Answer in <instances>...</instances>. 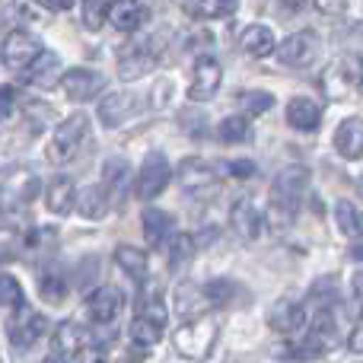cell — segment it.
<instances>
[{
	"label": "cell",
	"mask_w": 363,
	"mask_h": 363,
	"mask_svg": "<svg viewBox=\"0 0 363 363\" xmlns=\"http://www.w3.org/2000/svg\"><path fill=\"white\" fill-rule=\"evenodd\" d=\"M0 230H4V217H0Z\"/></svg>",
	"instance_id": "cell-54"
},
{
	"label": "cell",
	"mask_w": 363,
	"mask_h": 363,
	"mask_svg": "<svg viewBox=\"0 0 363 363\" xmlns=\"http://www.w3.org/2000/svg\"><path fill=\"white\" fill-rule=\"evenodd\" d=\"M38 290H42V296L48 303H61L64 294H67V281H64L61 274H55V271H45V274L38 277Z\"/></svg>",
	"instance_id": "cell-35"
},
{
	"label": "cell",
	"mask_w": 363,
	"mask_h": 363,
	"mask_svg": "<svg viewBox=\"0 0 363 363\" xmlns=\"http://www.w3.org/2000/svg\"><path fill=\"white\" fill-rule=\"evenodd\" d=\"M106 77L99 70H86V67H74L67 74H61V89L70 102H89L93 96L102 93Z\"/></svg>",
	"instance_id": "cell-9"
},
{
	"label": "cell",
	"mask_w": 363,
	"mask_h": 363,
	"mask_svg": "<svg viewBox=\"0 0 363 363\" xmlns=\"http://www.w3.org/2000/svg\"><path fill=\"white\" fill-rule=\"evenodd\" d=\"M217 134L223 144H245V140H252V121L245 115H230L220 121Z\"/></svg>",
	"instance_id": "cell-32"
},
{
	"label": "cell",
	"mask_w": 363,
	"mask_h": 363,
	"mask_svg": "<svg viewBox=\"0 0 363 363\" xmlns=\"http://www.w3.org/2000/svg\"><path fill=\"white\" fill-rule=\"evenodd\" d=\"M239 106H242L245 118H252V115H264L271 106H274V96L262 93V89H249V93L239 96Z\"/></svg>",
	"instance_id": "cell-34"
},
{
	"label": "cell",
	"mask_w": 363,
	"mask_h": 363,
	"mask_svg": "<svg viewBox=\"0 0 363 363\" xmlns=\"http://www.w3.org/2000/svg\"><path fill=\"white\" fill-rule=\"evenodd\" d=\"M4 262H10V249H6V245H0V264Z\"/></svg>",
	"instance_id": "cell-50"
},
{
	"label": "cell",
	"mask_w": 363,
	"mask_h": 363,
	"mask_svg": "<svg viewBox=\"0 0 363 363\" xmlns=\"http://www.w3.org/2000/svg\"><path fill=\"white\" fill-rule=\"evenodd\" d=\"M140 226H144V236L150 245H166V239L172 233V217L163 211H144Z\"/></svg>",
	"instance_id": "cell-31"
},
{
	"label": "cell",
	"mask_w": 363,
	"mask_h": 363,
	"mask_svg": "<svg viewBox=\"0 0 363 363\" xmlns=\"http://www.w3.org/2000/svg\"><path fill=\"white\" fill-rule=\"evenodd\" d=\"M42 51V45H38L35 35H29V32L16 29L10 32V35L4 38V45H0V55H4V64L13 70H23L26 64L35 61V55Z\"/></svg>",
	"instance_id": "cell-11"
},
{
	"label": "cell",
	"mask_w": 363,
	"mask_h": 363,
	"mask_svg": "<svg viewBox=\"0 0 363 363\" xmlns=\"http://www.w3.org/2000/svg\"><path fill=\"white\" fill-rule=\"evenodd\" d=\"M172 179V169H169V160L163 153H150L140 166V176H138V198L140 201H153Z\"/></svg>",
	"instance_id": "cell-8"
},
{
	"label": "cell",
	"mask_w": 363,
	"mask_h": 363,
	"mask_svg": "<svg viewBox=\"0 0 363 363\" xmlns=\"http://www.w3.org/2000/svg\"><path fill=\"white\" fill-rule=\"evenodd\" d=\"M194 252V242H191V236H185V233H179V236H172V242H169V258L172 262H182L185 255H191Z\"/></svg>",
	"instance_id": "cell-42"
},
{
	"label": "cell",
	"mask_w": 363,
	"mask_h": 363,
	"mask_svg": "<svg viewBox=\"0 0 363 363\" xmlns=\"http://www.w3.org/2000/svg\"><path fill=\"white\" fill-rule=\"evenodd\" d=\"M230 226H233V233H236L239 239H245V242L258 239V233H262V213H258L255 201L239 198L236 204H233V211H230Z\"/></svg>",
	"instance_id": "cell-15"
},
{
	"label": "cell",
	"mask_w": 363,
	"mask_h": 363,
	"mask_svg": "<svg viewBox=\"0 0 363 363\" xmlns=\"http://www.w3.org/2000/svg\"><path fill=\"white\" fill-rule=\"evenodd\" d=\"M160 338H163V322L147 319V315H138V319H134L131 341L138 347H153V345H160Z\"/></svg>",
	"instance_id": "cell-33"
},
{
	"label": "cell",
	"mask_w": 363,
	"mask_h": 363,
	"mask_svg": "<svg viewBox=\"0 0 363 363\" xmlns=\"http://www.w3.org/2000/svg\"><path fill=\"white\" fill-rule=\"evenodd\" d=\"M166 99H172V80H160V83H157V93H153V106L163 108Z\"/></svg>",
	"instance_id": "cell-45"
},
{
	"label": "cell",
	"mask_w": 363,
	"mask_h": 363,
	"mask_svg": "<svg viewBox=\"0 0 363 363\" xmlns=\"http://www.w3.org/2000/svg\"><path fill=\"white\" fill-rule=\"evenodd\" d=\"M108 4L112 0H83V26L86 29H102L106 23V13H108Z\"/></svg>",
	"instance_id": "cell-36"
},
{
	"label": "cell",
	"mask_w": 363,
	"mask_h": 363,
	"mask_svg": "<svg viewBox=\"0 0 363 363\" xmlns=\"http://www.w3.org/2000/svg\"><path fill=\"white\" fill-rule=\"evenodd\" d=\"M363 86V64L357 55H345L335 64H328L322 74V89L332 102H341L347 96H354Z\"/></svg>",
	"instance_id": "cell-3"
},
{
	"label": "cell",
	"mask_w": 363,
	"mask_h": 363,
	"mask_svg": "<svg viewBox=\"0 0 363 363\" xmlns=\"http://www.w3.org/2000/svg\"><path fill=\"white\" fill-rule=\"evenodd\" d=\"M86 134H89L86 115H67V118L55 128V134H51V140H48V150H45L48 153V163H55V166L70 163V160L80 153Z\"/></svg>",
	"instance_id": "cell-2"
},
{
	"label": "cell",
	"mask_w": 363,
	"mask_h": 363,
	"mask_svg": "<svg viewBox=\"0 0 363 363\" xmlns=\"http://www.w3.org/2000/svg\"><path fill=\"white\" fill-rule=\"evenodd\" d=\"M347 347H351L354 354H363V313H360V319L354 322L351 335H347Z\"/></svg>",
	"instance_id": "cell-43"
},
{
	"label": "cell",
	"mask_w": 363,
	"mask_h": 363,
	"mask_svg": "<svg viewBox=\"0 0 363 363\" xmlns=\"http://www.w3.org/2000/svg\"><path fill=\"white\" fill-rule=\"evenodd\" d=\"M211 309V300L204 296V287H194V284H179L176 290V313L182 319H194V315H204Z\"/></svg>",
	"instance_id": "cell-25"
},
{
	"label": "cell",
	"mask_w": 363,
	"mask_h": 363,
	"mask_svg": "<svg viewBox=\"0 0 363 363\" xmlns=\"http://www.w3.org/2000/svg\"><path fill=\"white\" fill-rule=\"evenodd\" d=\"M45 328H48V319L42 313H35L32 306H26V303L13 309V319L6 322V335L16 347H32L45 335Z\"/></svg>",
	"instance_id": "cell-6"
},
{
	"label": "cell",
	"mask_w": 363,
	"mask_h": 363,
	"mask_svg": "<svg viewBox=\"0 0 363 363\" xmlns=\"http://www.w3.org/2000/svg\"><path fill=\"white\" fill-rule=\"evenodd\" d=\"M144 16H147V10L140 6V0H112V4H108V13H106V19L118 32H134L140 23H144Z\"/></svg>",
	"instance_id": "cell-22"
},
{
	"label": "cell",
	"mask_w": 363,
	"mask_h": 363,
	"mask_svg": "<svg viewBox=\"0 0 363 363\" xmlns=\"http://www.w3.org/2000/svg\"><path fill=\"white\" fill-rule=\"evenodd\" d=\"M121 306H125V296L118 287H99L86 296V313L96 325H112L118 319Z\"/></svg>",
	"instance_id": "cell-13"
},
{
	"label": "cell",
	"mask_w": 363,
	"mask_h": 363,
	"mask_svg": "<svg viewBox=\"0 0 363 363\" xmlns=\"http://www.w3.org/2000/svg\"><path fill=\"white\" fill-rule=\"evenodd\" d=\"M42 363H67V360H64V357H57V354H51V357H45Z\"/></svg>",
	"instance_id": "cell-51"
},
{
	"label": "cell",
	"mask_w": 363,
	"mask_h": 363,
	"mask_svg": "<svg viewBox=\"0 0 363 363\" xmlns=\"http://www.w3.org/2000/svg\"><path fill=\"white\" fill-rule=\"evenodd\" d=\"M230 172L236 179H252V176H255V163H252V160H233Z\"/></svg>",
	"instance_id": "cell-44"
},
{
	"label": "cell",
	"mask_w": 363,
	"mask_h": 363,
	"mask_svg": "<svg viewBox=\"0 0 363 363\" xmlns=\"http://www.w3.org/2000/svg\"><path fill=\"white\" fill-rule=\"evenodd\" d=\"M220 338V319L213 315H194V319L182 322L172 335V345L185 360H207Z\"/></svg>",
	"instance_id": "cell-1"
},
{
	"label": "cell",
	"mask_w": 363,
	"mask_h": 363,
	"mask_svg": "<svg viewBox=\"0 0 363 363\" xmlns=\"http://www.w3.org/2000/svg\"><path fill=\"white\" fill-rule=\"evenodd\" d=\"M315 10L319 13H328V16H335V13H341L347 6V0H313Z\"/></svg>",
	"instance_id": "cell-46"
},
{
	"label": "cell",
	"mask_w": 363,
	"mask_h": 363,
	"mask_svg": "<svg viewBox=\"0 0 363 363\" xmlns=\"http://www.w3.org/2000/svg\"><path fill=\"white\" fill-rule=\"evenodd\" d=\"M351 255H354V258H357V262H363V245H357V249H354V252H351Z\"/></svg>",
	"instance_id": "cell-52"
},
{
	"label": "cell",
	"mask_w": 363,
	"mask_h": 363,
	"mask_svg": "<svg viewBox=\"0 0 363 363\" xmlns=\"http://www.w3.org/2000/svg\"><path fill=\"white\" fill-rule=\"evenodd\" d=\"M182 10L191 19H230L239 10V0H182Z\"/></svg>",
	"instance_id": "cell-24"
},
{
	"label": "cell",
	"mask_w": 363,
	"mask_h": 363,
	"mask_svg": "<svg viewBox=\"0 0 363 363\" xmlns=\"http://www.w3.org/2000/svg\"><path fill=\"white\" fill-rule=\"evenodd\" d=\"M290 213H294V204H287V201H271L268 204V213H264V220H268V226L274 233H281V230H287L290 226Z\"/></svg>",
	"instance_id": "cell-37"
},
{
	"label": "cell",
	"mask_w": 363,
	"mask_h": 363,
	"mask_svg": "<svg viewBox=\"0 0 363 363\" xmlns=\"http://www.w3.org/2000/svg\"><path fill=\"white\" fill-rule=\"evenodd\" d=\"M153 64H157V51L153 48H144V45H140V48H128L125 55L118 57V77L128 83L140 80L144 74L153 70Z\"/></svg>",
	"instance_id": "cell-19"
},
{
	"label": "cell",
	"mask_w": 363,
	"mask_h": 363,
	"mask_svg": "<svg viewBox=\"0 0 363 363\" xmlns=\"http://www.w3.org/2000/svg\"><path fill=\"white\" fill-rule=\"evenodd\" d=\"M77 0H45V6H51V10H70Z\"/></svg>",
	"instance_id": "cell-48"
},
{
	"label": "cell",
	"mask_w": 363,
	"mask_h": 363,
	"mask_svg": "<svg viewBox=\"0 0 363 363\" xmlns=\"http://www.w3.org/2000/svg\"><path fill=\"white\" fill-rule=\"evenodd\" d=\"M268 322L274 332L294 335L306 325V309H303V303H296V300H277L274 309H271V315H268Z\"/></svg>",
	"instance_id": "cell-17"
},
{
	"label": "cell",
	"mask_w": 363,
	"mask_h": 363,
	"mask_svg": "<svg viewBox=\"0 0 363 363\" xmlns=\"http://www.w3.org/2000/svg\"><path fill=\"white\" fill-rule=\"evenodd\" d=\"M274 48H277V57H281V64H287V67H296V70L313 67V64L319 61V55H322V42H319V35H315L313 29L294 32V35H287L281 45H274Z\"/></svg>",
	"instance_id": "cell-4"
},
{
	"label": "cell",
	"mask_w": 363,
	"mask_h": 363,
	"mask_svg": "<svg viewBox=\"0 0 363 363\" xmlns=\"http://www.w3.org/2000/svg\"><path fill=\"white\" fill-rule=\"evenodd\" d=\"M357 191H360V194H363V176H360V179H357Z\"/></svg>",
	"instance_id": "cell-53"
},
{
	"label": "cell",
	"mask_w": 363,
	"mask_h": 363,
	"mask_svg": "<svg viewBox=\"0 0 363 363\" xmlns=\"http://www.w3.org/2000/svg\"><path fill=\"white\" fill-rule=\"evenodd\" d=\"M74 207L80 211V217L86 220H102L108 211V191L102 185H86L83 191H77Z\"/></svg>",
	"instance_id": "cell-27"
},
{
	"label": "cell",
	"mask_w": 363,
	"mask_h": 363,
	"mask_svg": "<svg viewBox=\"0 0 363 363\" xmlns=\"http://www.w3.org/2000/svg\"><path fill=\"white\" fill-rule=\"evenodd\" d=\"M233 294H239V287H236V284H230V281L204 284V296L211 300V306H226V303L233 300Z\"/></svg>",
	"instance_id": "cell-39"
},
{
	"label": "cell",
	"mask_w": 363,
	"mask_h": 363,
	"mask_svg": "<svg viewBox=\"0 0 363 363\" xmlns=\"http://www.w3.org/2000/svg\"><path fill=\"white\" fill-rule=\"evenodd\" d=\"M115 262H118V268L125 271L131 281H138V284L147 281V255H144V249L118 245V249H115Z\"/></svg>",
	"instance_id": "cell-29"
},
{
	"label": "cell",
	"mask_w": 363,
	"mask_h": 363,
	"mask_svg": "<svg viewBox=\"0 0 363 363\" xmlns=\"http://www.w3.org/2000/svg\"><path fill=\"white\" fill-rule=\"evenodd\" d=\"M220 83H223V67L213 57H198L191 70V86H188V99L191 102H207L217 96Z\"/></svg>",
	"instance_id": "cell-7"
},
{
	"label": "cell",
	"mask_w": 363,
	"mask_h": 363,
	"mask_svg": "<svg viewBox=\"0 0 363 363\" xmlns=\"http://www.w3.org/2000/svg\"><path fill=\"white\" fill-rule=\"evenodd\" d=\"M306 185H309V169H306V166H287V169L277 172L274 194H277V201H287V204H294V201L300 198L303 191H306Z\"/></svg>",
	"instance_id": "cell-21"
},
{
	"label": "cell",
	"mask_w": 363,
	"mask_h": 363,
	"mask_svg": "<svg viewBox=\"0 0 363 363\" xmlns=\"http://www.w3.org/2000/svg\"><path fill=\"white\" fill-rule=\"evenodd\" d=\"M351 290H354V296H357V300H363V268L357 271V274H354V281H351Z\"/></svg>",
	"instance_id": "cell-47"
},
{
	"label": "cell",
	"mask_w": 363,
	"mask_h": 363,
	"mask_svg": "<svg viewBox=\"0 0 363 363\" xmlns=\"http://www.w3.org/2000/svg\"><path fill=\"white\" fill-rule=\"evenodd\" d=\"M0 306L6 309H16L23 306V287L13 274H0Z\"/></svg>",
	"instance_id": "cell-38"
},
{
	"label": "cell",
	"mask_w": 363,
	"mask_h": 363,
	"mask_svg": "<svg viewBox=\"0 0 363 363\" xmlns=\"http://www.w3.org/2000/svg\"><path fill=\"white\" fill-rule=\"evenodd\" d=\"M341 341V325H338V313L332 306H325L319 315L313 319V328H309L306 347H303V357H315V354L332 351L335 345Z\"/></svg>",
	"instance_id": "cell-5"
},
{
	"label": "cell",
	"mask_w": 363,
	"mask_h": 363,
	"mask_svg": "<svg viewBox=\"0 0 363 363\" xmlns=\"http://www.w3.org/2000/svg\"><path fill=\"white\" fill-rule=\"evenodd\" d=\"M239 45L245 48V55H252V57H264V55H271L274 51V32H271V26H262V23H255V26H245L242 29V35H239Z\"/></svg>",
	"instance_id": "cell-28"
},
{
	"label": "cell",
	"mask_w": 363,
	"mask_h": 363,
	"mask_svg": "<svg viewBox=\"0 0 363 363\" xmlns=\"http://www.w3.org/2000/svg\"><path fill=\"white\" fill-rule=\"evenodd\" d=\"M217 179H220L217 169L201 157H185L179 163V185L185 191H204V188L217 185Z\"/></svg>",
	"instance_id": "cell-14"
},
{
	"label": "cell",
	"mask_w": 363,
	"mask_h": 363,
	"mask_svg": "<svg viewBox=\"0 0 363 363\" xmlns=\"http://www.w3.org/2000/svg\"><path fill=\"white\" fill-rule=\"evenodd\" d=\"M125 176H128V166L121 163V160H108V163H106V182H102V188H106V191H112V188H121Z\"/></svg>",
	"instance_id": "cell-40"
},
{
	"label": "cell",
	"mask_w": 363,
	"mask_h": 363,
	"mask_svg": "<svg viewBox=\"0 0 363 363\" xmlns=\"http://www.w3.org/2000/svg\"><path fill=\"white\" fill-rule=\"evenodd\" d=\"M74 201H77V185H74V179H67V176H57L45 188V204H48V211L57 213V217L74 211Z\"/></svg>",
	"instance_id": "cell-23"
},
{
	"label": "cell",
	"mask_w": 363,
	"mask_h": 363,
	"mask_svg": "<svg viewBox=\"0 0 363 363\" xmlns=\"http://www.w3.org/2000/svg\"><path fill=\"white\" fill-rule=\"evenodd\" d=\"M57 77H61V57L51 51H38L35 61L23 67V80L32 86H55Z\"/></svg>",
	"instance_id": "cell-16"
},
{
	"label": "cell",
	"mask_w": 363,
	"mask_h": 363,
	"mask_svg": "<svg viewBox=\"0 0 363 363\" xmlns=\"http://www.w3.org/2000/svg\"><path fill=\"white\" fill-rule=\"evenodd\" d=\"M322 121V112L313 99H290L287 102V125L296 128V131H315Z\"/></svg>",
	"instance_id": "cell-26"
},
{
	"label": "cell",
	"mask_w": 363,
	"mask_h": 363,
	"mask_svg": "<svg viewBox=\"0 0 363 363\" xmlns=\"http://www.w3.org/2000/svg\"><path fill=\"white\" fill-rule=\"evenodd\" d=\"M281 4H284V10H287V13H300L306 0H281Z\"/></svg>",
	"instance_id": "cell-49"
},
{
	"label": "cell",
	"mask_w": 363,
	"mask_h": 363,
	"mask_svg": "<svg viewBox=\"0 0 363 363\" xmlns=\"http://www.w3.org/2000/svg\"><path fill=\"white\" fill-rule=\"evenodd\" d=\"M16 102H19L16 89H13V86H0V121H6V118H13V115H16Z\"/></svg>",
	"instance_id": "cell-41"
},
{
	"label": "cell",
	"mask_w": 363,
	"mask_h": 363,
	"mask_svg": "<svg viewBox=\"0 0 363 363\" xmlns=\"http://www.w3.org/2000/svg\"><path fill=\"white\" fill-rule=\"evenodd\" d=\"M38 191H42V182L29 169H16L13 176L4 179V198L13 204H29V201H35Z\"/></svg>",
	"instance_id": "cell-18"
},
{
	"label": "cell",
	"mask_w": 363,
	"mask_h": 363,
	"mask_svg": "<svg viewBox=\"0 0 363 363\" xmlns=\"http://www.w3.org/2000/svg\"><path fill=\"white\" fill-rule=\"evenodd\" d=\"M335 223L347 239H363V211L354 201H338L335 204Z\"/></svg>",
	"instance_id": "cell-30"
},
{
	"label": "cell",
	"mask_w": 363,
	"mask_h": 363,
	"mask_svg": "<svg viewBox=\"0 0 363 363\" xmlns=\"http://www.w3.org/2000/svg\"><path fill=\"white\" fill-rule=\"evenodd\" d=\"M93 345H96L93 335H89L83 325H77V322H64V325H57V332H55V354L64 357L67 363H77Z\"/></svg>",
	"instance_id": "cell-10"
},
{
	"label": "cell",
	"mask_w": 363,
	"mask_h": 363,
	"mask_svg": "<svg viewBox=\"0 0 363 363\" xmlns=\"http://www.w3.org/2000/svg\"><path fill=\"white\" fill-rule=\"evenodd\" d=\"M335 150L345 160H360L363 157V118H347L335 131Z\"/></svg>",
	"instance_id": "cell-20"
},
{
	"label": "cell",
	"mask_w": 363,
	"mask_h": 363,
	"mask_svg": "<svg viewBox=\"0 0 363 363\" xmlns=\"http://www.w3.org/2000/svg\"><path fill=\"white\" fill-rule=\"evenodd\" d=\"M138 106L140 99L134 93H128V89H121V93H108L106 99L99 102V121L106 128H121L125 121H131L134 115H138Z\"/></svg>",
	"instance_id": "cell-12"
}]
</instances>
